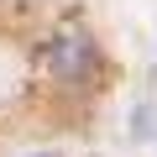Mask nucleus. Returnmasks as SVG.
<instances>
[{
  "mask_svg": "<svg viewBox=\"0 0 157 157\" xmlns=\"http://www.w3.org/2000/svg\"><path fill=\"white\" fill-rule=\"evenodd\" d=\"M100 68H105V52L94 42V32L84 26H58L47 42H37V78L52 89H68V94H84L100 84Z\"/></svg>",
  "mask_w": 157,
  "mask_h": 157,
  "instance_id": "nucleus-1",
  "label": "nucleus"
}]
</instances>
